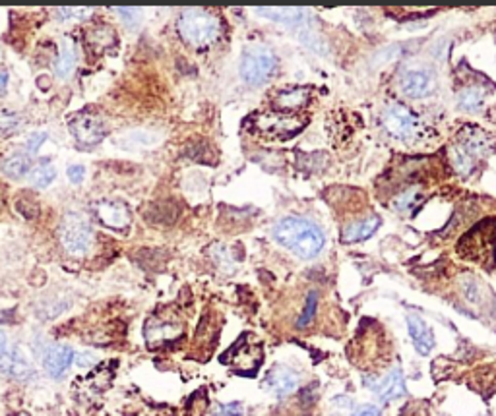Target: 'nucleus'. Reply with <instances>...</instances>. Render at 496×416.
Listing matches in <instances>:
<instances>
[{
	"label": "nucleus",
	"mask_w": 496,
	"mask_h": 416,
	"mask_svg": "<svg viewBox=\"0 0 496 416\" xmlns=\"http://www.w3.org/2000/svg\"><path fill=\"white\" fill-rule=\"evenodd\" d=\"M496 152V142L487 130L465 124L457 130L454 142L448 145V161L457 175L471 176L481 161L488 159Z\"/></svg>",
	"instance_id": "nucleus-1"
},
{
	"label": "nucleus",
	"mask_w": 496,
	"mask_h": 416,
	"mask_svg": "<svg viewBox=\"0 0 496 416\" xmlns=\"http://www.w3.org/2000/svg\"><path fill=\"white\" fill-rule=\"evenodd\" d=\"M272 234L275 242L291 250L301 260H313L318 256L326 242L324 232L316 224L296 215L281 217L280 221L273 224Z\"/></svg>",
	"instance_id": "nucleus-2"
},
{
	"label": "nucleus",
	"mask_w": 496,
	"mask_h": 416,
	"mask_svg": "<svg viewBox=\"0 0 496 416\" xmlns=\"http://www.w3.org/2000/svg\"><path fill=\"white\" fill-rule=\"evenodd\" d=\"M308 124V119L303 114L281 111H262L248 119V130L262 142L283 144L299 136Z\"/></svg>",
	"instance_id": "nucleus-3"
},
{
	"label": "nucleus",
	"mask_w": 496,
	"mask_h": 416,
	"mask_svg": "<svg viewBox=\"0 0 496 416\" xmlns=\"http://www.w3.org/2000/svg\"><path fill=\"white\" fill-rule=\"evenodd\" d=\"M456 250L467 262L492 269L496 265V219H483L469 229L459 239Z\"/></svg>",
	"instance_id": "nucleus-4"
},
{
	"label": "nucleus",
	"mask_w": 496,
	"mask_h": 416,
	"mask_svg": "<svg viewBox=\"0 0 496 416\" xmlns=\"http://www.w3.org/2000/svg\"><path fill=\"white\" fill-rule=\"evenodd\" d=\"M382 128L393 140L403 144L424 145L431 140V130L415 112L401 103H390L382 112Z\"/></svg>",
	"instance_id": "nucleus-5"
},
{
	"label": "nucleus",
	"mask_w": 496,
	"mask_h": 416,
	"mask_svg": "<svg viewBox=\"0 0 496 416\" xmlns=\"http://www.w3.org/2000/svg\"><path fill=\"white\" fill-rule=\"evenodd\" d=\"M178 35L183 37L184 43H188L190 47L206 48L214 45L221 37V20L209 12L202 8H188L184 10L178 24H176Z\"/></svg>",
	"instance_id": "nucleus-6"
},
{
	"label": "nucleus",
	"mask_w": 496,
	"mask_h": 416,
	"mask_svg": "<svg viewBox=\"0 0 496 416\" xmlns=\"http://www.w3.org/2000/svg\"><path fill=\"white\" fill-rule=\"evenodd\" d=\"M278 72V56L268 47H250L240 60V78L248 86H262Z\"/></svg>",
	"instance_id": "nucleus-7"
},
{
	"label": "nucleus",
	"mask_w": 496,
	"mask_h": 416,
	"mask_svg": "<svg viewBox=\"0 0 496 416\" xmlns=\"http://www.w3.org/2000/svg\"><path fill=\"white\" fill-rule=\"evenodd\" d=\"M58 234H60V242H63L66 252H70L72 256H81L84 252H88L93 231H91V224L86 215L66 213L63 217Z\"/></svg>",
	"instance_id": "nucleus-8"
},
{
	"label": "nucleus",
	"mask_w": 496,
	"mask_h": 416,
	"mask_svg": "<svg viewBox=\"0 0 496 416\" xmlns=\"http://www.w3.org/2000/svg\"><path fill=\"white\" fill-rule=\"evenodd\" d=\"M248 335L239 339L237 343L233 344L231 349L223 354L221 361L225 364H231L233 368L237 370L242 376H254L262 364V349L256 343H247Z\"/></svg>",
	"instance_id": "nucleus-9"
},
{
	"label": "nucleus",
	"mask_w": 496,
	"mask_h": 416,
	"mask_svg": "<svg viewBox=\"0 0 496 416\" xmlns=\"http://www.w3.org/2000/svg\"><path fill=\"white\" fill-rule=\"evenodd\" d=\"M436 88V76L431 68H409L401 74L400 89L409 99L429 97Z\"/></svg>",
	"instance_id": "nucleus-10"
},
{
	"label": "nucleus",
	"mask_w": 496,
	"mask_h": 416,
	"mask_svg": "<svg viewBox=\"0 0 496 416\" xmlns=\"http://www.w3.org/2000/svg\"><path fill=\"white\" fill-rule=\"evenodd\" d=\"M70 134L81 145H96L107 136L105 122L89 112H81L70 121Z\"/></svg>",
	"instance_id": "nucleus-11"
},
{
	"label": "nucleus",
	"mask_w": 496,
	"mask_h": 416,
	"mask_svg": "<svg viewBox=\"0 0 496 416\" xmlns=\"http://www.w3.org/2000/svg\"><path fill=\"white\" fill-rule=\"evenodd\" d=\"M96 217L109 229L124 231L130 224V211L122 201L115 200H101L93 203Z\"/></svg>",
	"instance_id": "nucleus-12"
},
{
	"label": "nucleus",
	"mask_w": 496,
	"mask_h": 416,
	"mask_svg": "<svg viewBox=\"0 0 496 416\" xmlns=\"http://www.w3.org/2000/svg\"><path fill=\"white\" fill-rule=\"evenodd\" d=\"M266 389L273 393L275 397H287L299 387V374L289 366H273L266 376Z\"/></svg>",
	"instance_id": "nucleus-13"
},
{
	"label": "nucleus",
	"mask_w": 496,
	"mask_h": 416,
	"mask_svg": "<svg viewBox=\"0 0 496 416\" xmlns=\"http://www.w3.org/2000/svg\"><path fill=\"white\" fill-rule=\"evenodd\" d=\"M311 88H289L281 89L273 95L272 107L273 111L281 112H293V114H301L306 109V105L311 103Z\"/></svg>",
	"instance_id": "nucleus-14"
},
{
	"label": "nucleus",
	"mask_w": 496,
	"mask_h": 416,
	"mask_svg": "<svg viewBox=\"0 0 496 416\" xmlns=\"http://www.w3.org/2000/svg\"><path fill=\"white\" fill-rule=\"evenodd\" d=\"M407 329H409V337L411 341L415 344V349L419 354H431L432 349H434V335H432V329L429 328V323L419 318L417 314H407Z\"/></svg>",
	"instance_id": "nucleus-15"
},
{
	"label": "nucleus",
	"mask_w": 496,
	"mask_h": 416,
	"mask_svg": "<svg viewBox=\"0 0 496 416\" xmlns=\"http://www.w3.org/2000/svg\"><path fill=\"white\" fill-rule=\"evenodd\" d=\"M370 389L377 393V397L382 403H390V401L400 399L405 395V382H403V374L400 368L390 370V374L384 376L382 380H378L377 384H368Z\"/></svg>",
	"instance_id": "nucleus-16"
},
{
	"label": "nucleus",
	"mask_w": 496,
	"mask_h": 416,
	"mask_svg": "<svg viewBox=\"0 0 496 416\" xmlns=\"http://www.w3.org/2000/svg\"><path fill=\"white\" fill-rule=\"evenodd\" d=\"M181 333H183V328L175 321H163L152 318L145 323V341L152 347L173 343L175 339L181 337Z\"/></svg>",
	"instance_id": "nucleus-17"
},
{
	"label": "nucleus",
	"mask_w": 496,
	"mask_h": 416,
	"mask_svg": "<svg viewBox=\"0 0 496 416\" xmlns=\"http://www.w3.org/2000/svg\"><path fill=\"white\" fill-rule=\"evenodd\" d=\"M0 370L6 376L14 377V380H30V377L35 376V370H33L30 361L25 358L24 352L20 351L18 347L6 351V354L0 361Z\"/></svg>",
	"instance_id": "nucleus-18"
},
{
	"label": "nucleus",
	"mask_w": 496,
	"mask_h": 416,
	"mask_svg": "<svg viewBox=\"0 0 496 416\" xmlns=\"http://www.w3.org/2000/svg\"><path fill=\"white\" fill-rule=\"evenodd\" d=\"M74 361V351L70 347L65 344H53L48 347L45 356H43V364L53 377H63L66 374V370L70 368V364Z\"/></svg>",
	"instance_id": "nucleus-19"
},
{
	"label": "nucleus",
	"mask_w": 496,
	"mask_h": 416,
	"mask_svg": "<svg viewBox=\"0 0 496 416\" xmlns=\"http://www.w3.org/2000/svg\"><path fill=\"white\" fill-rule=\"evenodd\" d=\"M456 101L459 105V109H464V111L479 112L485 107V103H487V95L477 86H467V88L459 89Z\"/></svg>",
	"instance_id": "nucleus-20"
},
{
	"label": "nucleus",
	"mask_w": 496,
	"mask_h": 416,
	"mask_svg": "<svg viewBox=\"0 0 496 416\" xmlns=\"http://www.w3.org/2000/svg\"><path fill=\"white\" fill-rule=\"evenodd\" d=\"M378 224H380V217H378L377 213H372V215L368 217V219H365V221H360V223L353 224V227H349V229L341 231L344 242L365 241V239H368L372 232L377 231Z\"/></svg>",
	"instance_id": "nucleus-21"
},
{
	"label": "nucleus",
	"mask_w": 496,
	"mask_h": 416,
	"mask_svg": "<svg viewBox=\"0 0 496 416\" xmlns=\"http://www.w3.org/2000/svg\"><path fill=\"white\" fill-rule=\"evenodd\" d=\"M0 168L6 173L8 176H24L32 170V157L27 153H16V155H10L8 159L4 161Z\"/></svg>",
	"instance_id": "nucleus-22"
},
{
	"label": "nucleus",
	"mask_w": 496,
	"mask_h": 416,
	"mask_svg": "<svg viewBox=\"0 0 496 416\" xmlns=\"http://www.w3.org/2000/svg\"><path fill=\"white\" fill-rule=\"evenodd\" d=\"M74 66H76V53H74V48L72 47L63 48L55 62L56 78H60V80L68 78V76L74 72Z\"/></svg>",
	"instance_id": "nucleus-23"
},
{
	"label": "nucleus",
	"mask_w": 496,
	"mask_h": 416,
	"mask_svg": "<svg viewBox=\"0 0 496 416\" xmlns=\"http://www.w3.org/2000/svg\"><path fill=\"white\" fill-rule=\"evenodd\" d=\"M56 178V170L51 163H41L35 168H32L30 173V180L33 186L37 188H47L48 184H53V180Z\"/></svg>",
	"instance_id": "nucleus-24"
},
{
	"label": "nucleus",
	"mask_w": 496,
	"mask_h": 416,
	"mask_svg": "<svg viewBox=\"0 0 496 416\" xmlns=\"http://www.w3.org/2000/svg\"><path fill=\"white\" fill-rule=\"evenodd\" d=\"M20 124H22V119L16 112L0 111V137L12 136L14 132L20 130Z\"/></svg>",
	"instance_id": "nucleus-25"
},
{
	"label": "nucleus",
	"mask_w": 496,
	"mask_h": 416,
	"mask_svg": "<svg viewBox=\"0 0 496 416\" xmlns=\"http://www.w3.org/2000/svg\"><path fill=\"white\" fill-rule=\"evenodd\" d=\"M316 304H318V293H311L308 298H306V302H304L303 314H301V318L296 321V328H306V326L314 320V316H316Z\"/></svg>",
	"instance_id": "nucleus-26"
},
{
	"label": "nucleus",
	"mask_w": 496,
	"mask_h": 416,
	"mask_svg": "<svg viewBox=\"0 0 496 416\" xmlns=\"http://www.w3.org/2000/svg\"><path fill=\"white\" fill-rule=\"evenodd\" d=\"M89 39H91L93 45H99V41L103 39V43H101V47L99 48H107L111 43H115V33H112V29H109V27H99L96 32H91Z\"/></svg>",
	"instance_id": "nucleus-27"
},
{
	"label": "nucleus",
	"mask_w": 496,
	"mask_h": 416,
	"mask_svg": "<svg viewBox=\"0 0 496 416\" xmlns=\"http://www.w3.org/2000/svg\"><path fill=\"white\" fill-rule=\"evenodd\" d=\"M388 14H392V16H401V14H405V16H411V18H426V16H432V14H436V10H419V8H388L386 10Z\"/></svg>",
	"instance_id": "nucleus-28"
},
{
	"label": "nucleus",
	"mask_w": 496,
	"mask_h": 416,
	"mask_svg": "<svg viewBox=\"0 0 496 416\" xmlns=\"http://www.w3.org/2000/svg\"><path fill=\"white\" fill-rule=\"evenodd\" d=\"M115 12L122 18V22L126 25H136L140 22V10L138 8H115Z\"/></svg>",
	"instance_id": "nucleus-29"
},
{
	"label": "nucleus",
	"mask_w": 496,
	"mask_h": 416,
	"mask_svg": "<svg viewBox=\"0 0 496 416\" xmlns=\"http://www.w3.org/2000/svg\"><path fill=\"white\" fill-rule=\"evenodd\" d=\"M216 415L219 416H242L244 415V408L240 403H229V405H219L216 408Z\"/></svg>",
	"instance_id": "nucleus-30"
},
{
	"label": "nucleus",
	"mask_w": 496,
	"mask_h": 416,
	"mask_svg": "<svg viewBox=\"0 0 496 416\" xmlns=\"http://www.w3.org/2000/svg\"><path fill=\"white\" fill-rule=\"evenodd\" d=\"M45 140H47V136H45V134H41V132H35V134H32V136H30V140H27V145H25L27 155H33V153L39 152L41 145L45 144Z\"/></svg>",
	"instance_id": "nucleus-31"
},
{
	"label": "nucleus",
	"mask_w": 496,
	"mask_h": 416,
	"mask_svg": "<svg viewBox=\"0 0 496 416\" xmlns=\"http://www.w3.org/2000/svg\"><path fill=\"white\" fill-rule=\"evenodd\" d=\"M84 175H86V168L81 167V165H72V167H68V178H70V182H72V184H80L81 180H84Z\"/></svg>",
	"instance_id": "nucleus-32"
},
{
	"label": "nucleus",
	"mask_w": 496,
	"mask_h": 416,
	"mask_svg": "<svg viewBox=\"0 0 496 416\" xmlns=\"http://www.w3.org/2000/svg\"><path fill=\"white\" fill-rule=\"evenodd\" d=\"M353 416H382V412H380V408L374 407V405H365V407L357 408V410L353 412Z\"/></svg>",
	"instance_id": "nucleus-33"
},
{
	"label": "nucleus",
	"mask_w": 496,
	"mask_h": 416,
	"mask_svg": "<svg viewBox=\"0 0 496 416\" xmlns=\"http://www.w3.org/2000/svg\"><path fill=\"white\" fill-rule=\"evenodd\" d=\"M6 351H8V347H6V335L0 331V361H2V356L6 354Z\"/></svg>",
	"instance_id": "nucleus-34"
},
{
	"label": "nucleus",
	"mask_w": 496,
	"mask_h": 416,
	"mask_svg": "<svg viewBox=\"0 0 496 416\" xmlns=\"http://www.w3.org/2000/svg\"><path fill=\"white\" fill-rule=\"evenodd\" d=\"M6 86H8V74L2 70V72H0V93L6 91Z\"/></svg>",
	"instance_id": "nucleus-35"
},
{
	"label": "nucleus",
	"mask_w": 496,
	"mask_h": 416,
	"mask_svg": "<svg viewBox=\"0 0 496 416\" xmlns=\"http://www.w3.org/2000/svg\"><path fill=\"white\" fill-rule=\"evenodd\" d=\"M0 321H10V318H6V316H4V314L0 312Z\"/></svg>",
	"instance_id": "nucleus-36"
}]
</instances>
